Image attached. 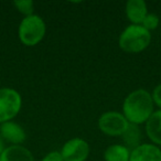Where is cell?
Returning a JSON list of instances; mask_svg holds the SVG:
<instances>
[{"label": "cell", "mask_w": 161, "mask_h": 161, "mask_svg": "<svg viewBox=\"0 0 161 161\" xmlns=\"http://www.w3.org/2000/svg\"><path fill=\"white\" fill-rule=\"evenodd\" d=\"M153 114V99L148 91L139 88L131 92L123 104V115L129 124L147 123Z\"/></svg>", "instance_id": "1"}, {"label": "cell", "mask_w": 161, "mask_h": 161, "mask_svg": "<svg viewBox=\"0 0 161 161\" xmlns=\"http://www.w3.org/2000/svg\"><path fill=\"white\" fill-rule=\"evenodd\" d=\"M151 42L150 31L141 25H130L121 32L119 36V47L127 53H139Z\"/></svg>", "instance_id": "2"}, {"label": "cell", "mask_w": 161, "mask_h": 161, "mask_svg": "<svg viewBox=\"0 0 161 161\" xmlns=\"http://www.w3.org/2000/svg\"><path fill=\"white\" fill-rule=\"evenodd\" d=\"M47 27L43 19L38 14L25 17L19 25V39L27 47L36 45L45 36Z\"/></svg>", "instance_id": "3"}, {"label": "cell", "mask_w": 161, "mask_h": 161, "mask_svg": "<svg viewBox=\"0 0 161 161\" xmlns=\"http://www.w3.org/2000/svg\"><path fill=\"white\" fill-rule=\"evenodd\" d=\"M22 105L21 95L14 88H0V124L10 121L19 114Z\"/></svg>", "instance_id": "4"}, {"label": "cell", "mask_w": 161, "mask_h": 161, "mask_svg": "<svg viewBox=\"0 0 161 161\" xmlns=\"http://www.w3.org/2000/svg\"><path fill=\"white\" fill-rule=\"evenodd\" d=\"M128 125L129 123L125 116L118 112H106L98 119V128L101 131L112 137L123 136Z\"/></svg>", "instance_id": "5"}, {"label": "cell", "mask_w": 161, "mask_h": 161, "mask_svg": "<svg viewBox=\"0 0 161 161\" xmlns=\"http://www.w3.org/2000/svg\"><path fill=\"white\" fill-rule=\"evenodd\" d=\"M63 161H85L90 156V145L82 138H72L61 150Z\"/></svg>", "instance_id": "6"}, {"label": "cell", "mask_w": 161, "mask_h": 161, "mask_svg": "<svg viewBox=\"0 0 161 161\" xmlns=\"http://www.w3.org/2000/svg\"><path fill=\"white\" fill-rule=\"evenodd\" d=\"M0 136L3 140L11 142L12 146H21L27 138L25 129L18 123L12 120L6 121L0 125Z\"/></svg>", "instance_id": "7"}, {"label": "cell", "mask_w": 161, "mask_h": 161, "mask_svg": "<svg viewBox=\"0 0 161 161\" xmlns=\"http://www.w3.org/2000/svg\"><path fill=\"white\" fill-rule=\"evenodd\" d=\"M129 161H161V150L153 143H141L130 151Z\"/></svg>", "instance_id": "8"}, {"label": "cell", "mask_w": 161, "mask_h": 161, "mask_svg": "<svg viewBox=\"0 0 161 161\" xmlns=\"http://www.w3.org/2000/svg\"><path fill=\"white\" fill-rule=\"evenodd\" d=\"M126 16L131 25H141L148 14L147 5L143 0H129L126 3Z\"/></svg>", "instance_id": "9"}, {"label": "cell", "mask_w": 161, "mask_h": 161, "mask_svg": "<svg viewBox=\"0 0 161 161\" xmlns=\"http://www.w3.org/2000/svg\"><path fill=\"white\" fill-rule=\"evenodd\" d=\"M0 161H34L33 154L22 146H10L0 154Z\"/></svg>", "instance_id": "10"}, {"label": "cell", "mask_w": 161, "mask_h": 161, "mask_svg": "<svg viewBox=\"0 0 161 161\" xmlns=\"http://www.w3.org/2000/svg\"><path fill=\"white\" fill-rule=\"evenodd\" d=\"M146 132L154 145L161 146V109L154 112L147 120Z\"/></svg>", "instance_id": "11"}, {"label": "cell", "mask_w": 161, "mask_h": 161, "mask_svg": "<svg viewBox=\"0 0 161 161\" xmlns=\"http://www.w3.org/2000/svg\"><path fill=\"white\" fill-rule=\"evenodd\" d=\"M123 139L125 142V147L131 151L135 148H137L138 146H140L141 141V130L139 128L138 125L135 124H129L126 129V131L123 134Z\"/></svg>", "instance_id": "12"}, {"label": "cell", "mask_w": 161, "mask_h": 161, "mask_svg": "<svg viewBox=\"0 0 161 161\" xmlns=\"http://www.w3.org/2000/svg\"><path fill=\"white\" fill-rule=\"evenodd\" d=\"M130 150L124 145L109 146L104 152L105 161H129Z\"/></svg>", "instance_id": "13"}, {"label": "cell", "mask_w": 161, "mask_h": 161, "mask_svg": "<svg viewBox=\"0 0 161 161\" xmlns=\"http://www.w3.org/2000/svg\"><path fill=\"white\" fill-rule=\"evenodd\" d=\"M14 7L17 8L18 11L23 14L25 17H29L33 14L34 3L32 0H17L14 3Z\"/></svg>", "instance_id": "14"}, {"label": "cell", "mask_w": 161, "mask_h": 161, "mask_svg": "<svg viewBox=\"0 0 161 161\" xmlns=\"http://www.w3.org/2000/svg\"><path fill=\"white\" fill-rule=\"evenodd\" d=\"M159 22H160V19L156 14H148L146 16V18L143 19L141 25L148 31H151V30H154L158 28Z\"/></svg>", "instance_id": "15"}, {"label": "cell", "mask_w": 161, "mask_h": 161, "mask_svg": "<svg viewBox=\"0 0 161 161\" xmlns=\"http://www.w3.org/2000/svg\"><path fill=\"white\" fill-rule=\"evenodd\" d=\"M42 161H63V157L61 151H51L43 157Z\"/></svg>", "instance_id": "16"}, {"label": "cell", "mask_w": 161, "mask_h": 161, "mask_svg": "<svg viewBox=\"0 0 161 161\" xmlns=\"http://www.w3.org/2000/svg\"><path fill=\"white\" fill-rule=\"evenodd\" d=\"M152 99H153V103L156 104L157 106H159L161 109V84L157 85L154 87L153 92H152Z\"/></svg>", "instance_id": "17"}, {"label": "cell", "mask_w": 161, "mask_h": 161, "mask_svg": "<svg viewBox=\"0 0 161 161\" xmlns=\"http://www.w3.org/2000/svg\"><path fill=\"white\" fill-rule=\"evenodd\" d=\"M5 142H3V139L1 138V136H0V154L3 153V151L5 150Z\"/></svg>", "instance_id": "18"}]
</instances>
